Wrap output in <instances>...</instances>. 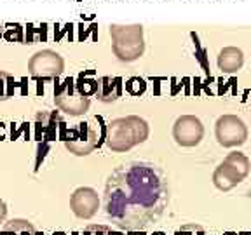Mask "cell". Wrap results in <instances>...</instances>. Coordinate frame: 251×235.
Segmentation results:
<instances>
[{"mask_svg": "<svg viewBox=\"0 0 251 235\" xmlns=\"http://www.w3.org/2000/svg\"><path fill=\"white\" fill-rule=\"evenodd\" d=\"M52 235H65V234H52Z\"/></svg>", "mask_w": 251, "mask_h": 235, "instance_id": "cell-25", "label": "cell"}, {"mask_svg": "<svg viewBox=\"0 0 251 235\" xmlns=\"http://www.w3.org/2000/svg\"><path fill=\"white\" fill-rule=\"evenodd\" d=\"M215 136L216 141L225 148L241 146L248 141V125L237 115L225 114L218 117L215 124Z\"/></svg>", "mask_w": 251, "mask_h": 235, "instance_id": "cell-4", "label": "cell"}, {"mask_svg": "<svg viewBox=\"0 0 251 235\" xmlns=\"http://www.w3.org/2000/svg\"><path fill=\"white\" fill-rule=\"evenodd\" d=\"M173 138L180 146H197L204 138V125L196 115H181L173 125Z\"/></svg>", "mask_w": 251, "mask_h": 235, "instance_id": "cell-8", "label": "cell"}, {"mask_svg": "<svg viewBox=\"0 0 251 235\" xmlns=\"http://www.w3.org/2000/svg\"><path fill=\"white\" fill-rule=\"evenodd\" d=\"M5 216H7V206L2 199H0V223H4Z\"/></svg>", "mask_w": 251, "mask_h": 235, "instance_id": "cell-23", "label": "cell"}, {"mask_svg": "<svg viewBox=\"0 0 251 235\" xmlns=\"http://www.w3.org/2000/svg\"><path fill=\"white\" fill-rule=\"evenodd\" d=\"M70 209L77 218L91 219L100 209L98 192L89 187H80L70 197Z\"/></svg>", "mask_w": 251, "mask_h": 235, "instance_id": "cell-10", "label": "cell"}, {"mask_svg": "<svg viewBox=\"0 0 251 235\" xmlns=\"http://www.w3.org/2000/svg\"><path fill=\"white\" fill-rule=\"evenodd\" d=\"M65 63L63 58L54 51H40L35 56H31L28 63V73L35 78H58L63 73Z\"/></svg>", "mask_w": 251, "mask_h": 235, "instance_id": "cell-7", "label": "cell"}, {"mask_svg": "<svg viewBox=\"0 0 251 235\" xmlns=\"http://www.w3.org/2000/svg\"><path fill=\"white\" fill-rule=\"evenodd\" d=\"M63 141H65V146H67L68 152L78 157L89 155L94 148H98L101 145L98 131L94 129L89 122H80L75 129H67Z\"/></svg>", "mask_w": 251, "mask_h": 235, "instance_id": "cell-6", "label": "cell"}, {"mask_svg": "<svg viewBox=\"0 0 251 235\" xmlns=\"http://www.w3.org/2000/svg\"><path fill=\"white\" fill-rule=\"evenodd\" d=\"M16 80L5 71H0V99H9L16 93Z\"/></svg>", "mask_w": 251, "mask_h": 235, "instance_id": "cell-17", "label": "cell"}, {"mask_svg": "<svg viewBox=\"0 0 251 235\" xmlns=\"http://www.w3.org/2000/svg\"><path fill=\"white\" fill-rule=\"evenodd\" d=\"M93 75H94L93 70L82 71V73L78 75L77 80H75V89L82 94V96H86V98L96 94V89H98V80H96V78H91Z\"/></svg>", "mask_w": 251, "mask_h": 235, "instance_id": "cell-15", "label": "cell"}, {"mask_svg": "<svg viewBox=\"0 0 251 235\" xmlns=\"http://www.w3.org/2000/svg\"><path fill=\"white\" fill-rule=\"evenodd\" d=\"M112 51L119 61L131 63L143 56L145 40H143V26L141 24H112Z\"/></svg>", "mask_w": 251, "mask_h": 235, "instance_id": "cell-3", "label": "cell"}, {"mask_svg": "<svg viewBox=\"0 0 251 235\" xmlns=\"http://www.w3.org/2000/svg\"><path fill=\"white\" fill-rule=\"evenodd\" d=\"M0 235H42V232L35 230L28 219L14 218L0 228Z\"/></svg>", "mask_w": 251, "mask_h": 235, "instance_id": "cell-14", "label": "cell"}, {"mask_svg": "<svg viewBox=\"0 0 251 235\" xmlns=\"http://www.w3.org/2000/svg\"><path fill=\"white\" fill-rule=\"evenodd\" d=\"M5 140V125L0 122V141Z\"/></svg>", "mask_w": 251, "mask_h": 235, "instance_id": "cell-24", "label": "cell"}, {"mask_svg": "<svg viewBox=\"0 0 251 235\" xmlns=\"http://www.w3.org/2000/svg\"><path fill=\"white\" fill-rule=\"evenodd\" d=\"M241 181H244V178L225 161L215 169V172H213V183H215V187L218 188V190H222V192H228V190L237 187Z\"/></svg>", "mask_w": 251, "mask_h": 235, "instance_id": "cell-11", "label": "cell"}, {"mask_svg": "<svg viewBox=\"0 0 251 235\" xmlns=\"http://www.w3.org/2000/svg\"><path fill=\"white\" fill-rule=\"evenodd\" d=\"M149 124L141 117L127 115L112 120L105 129V143L112 152H129L149 138Z\"/></svg>", "mask_w": 251, "mask_h": 235, "instance_id": "cell-2", "label": "cell"}, {"mask_svg": "<svg viewBox=\"0 0 251 235\" xmlns=\"http://www.w3.org/2000/svg\"><path fill=\"white\" fill-rule=\"evenodd\" d=\"M225 162H228V164L232 165V167L235 169V171L239 172L241 176L246 180V176L250 174V171H251V162H250V159H248L244 153H241V152H232V153H228L227 157L224 159Z\"/></svg>", "mask_w": 251, "mask_h": 235, "instance_id": "cell-16", "label": "cell"}, {"mask_svg": "<svg viewBox=\"0 0 251 235\" xmlns=\"http://www.w3.org/2000/svg\"><path fill=\"white\" fill-rule=\"evenodd\" d=\"M5 26H7V30L2 33V37H4L7 42H23V28H21V24L7 23Z\"/></svg>", "mask_w": 251, "mask_h": 235, "instance_id": "cell-18", "label": "cell"}, {"mask_svg": "<svg viewBox=\"0 0 251 235\" xmlns=\"http://www.w3.org/2000/svg\"><path fill=\"white\" fill-rule=\"evenodd\" d=\"M244 65V52L239 47H224L218 54V68L224 73H237Z\"/></svg>", "mask_w": 251, "mask_h": 235, "instance_id": "cell-12", "label": "cell"}, {"mask_svg": "<svg viewBox=\"0 0 251 235\" xmlns=\"http://www.w3.org/2000/svg\"><path fill=\"white\" fill-rule=\"evenodd\" d=\"M122 94V78L121 77H101L98 78L96 96L100 101L112 103L121 98Z\"/></svg>", "mask_w": 251, "mask_h": 235, "instance_id": "cell-13", "label": "cell"}, {"mask_svg": "<svg viewBox=\"0 0 251 235\" xmlns=\"http://www.w3.org/2000/svg\"><path fill=\"white\" fill-rule=\"evenodd\" d=\"M54 101L61 112L74 117L86 114L91 105L89 98L82 96L75 89V80L72 77H67L61 84L54 86Z\"/></svg>", "mask_w": 251, "mask_h": 235, "instance_id": "cell-5", "label": "cell"}, {"mask_svg": "<svg viewBox=\"0 0 251 235\" xmlns=\"http://www.w3.org/2000/svg\"><path fill=\"white\" fill-rule=\"evenodd\" d=\"M0 39H2V31H0Z\"/></svg>", "mask_w": 251, "mask_h": 235, "instance_id": "cell-26", "label": "cell"}, {"mask_svg": "<svg viewBox=\"0 0 251 235\" xmlns=\"http://www.w3.org/2000/svg\"><path fill=\"white\" fill-rule=\"evenodd\" d=\"M126 89L129 91L131 94H140V93H143L145 91V82L141 80V78H138V77H133V78H129L127 82H126Z\"/></svg>", "mask_w": 251, "mask_h": 235, "instance_id": "cell-20", "label": "cell"}, {"mask_svg": "<svg viewBox=\"0 0 251 235\" xmlns=\"http://www.w3.org/2000/svg\"><path fill=\"white\" fill-rule=\"evenodd\" d=\"M168 187L153 165L134 162L119 167L105 187L106 214L127 230L153 223L168 204Z\"/></svg>", "mask_w": 251, "mask_h": 235, "instance_id": "cell-1", "label": "cell"}, {"mask_svg": "<svg viewBox=\"0 0 251 235\" xmlns=\"http://www.w3.org/2000/svg\"><path fill=\"white\" fill-rule=\"evenodd\" d=\"M37 28L33 24H26V39H25V44H33V35H35Z\"/></svg>", "mask_w": 251, "mask_h": 235, "instance_id": "cell-21", "label": "cell"}, {"mask_svg": "<svg viewBox=\"0 0 251 235\" xmlns=\"http://www.w3.org/2000/svg\"><path fill=\"white\" fill-rule=\"evenodd\" d=\"M67 134V124L58 112H40L35 118V140L39 143H51L59 136L63 140Z\"/></svg>", "mask_w": 251, "mask_h": 235, "instance_id": "cell-9", "label": "cell"}, {"mask_svg": "<svg viewBox=\"0 0 251 235\" xmlns=\"http://www.w3.org/2000/svg\"><path fill=\"white\" fill-rule=\"evenodd\" d=\"M82 235H122V234L105 227V225H89V227L82 232Z\"/></svg>", "mask_w": 251, "mask_h": 235, "instance_id": "cell-19", "label": "cell"}, {"mask_svg": "<svg viewBox=\"0 0 251 235\" xmlns=\"http://www.w3.org/2000/svg\"><path fill=\"white\" fill-rule=\"evenodd\" d=\"M37 31H39L40 42H46V40H47V24L42 23V24H40V28H37Z\"/></svg>", "mask_w": 251, "mask_h": 235, "instance_id": "cell-22", "label": "cell"}]
</instances>
